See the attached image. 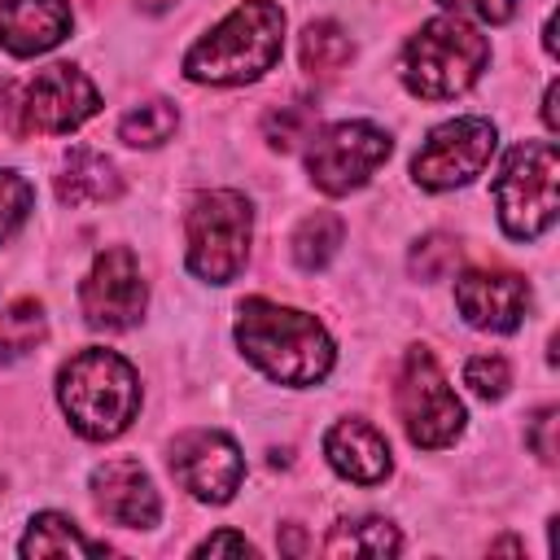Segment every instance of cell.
<instances>
[{"label":"cell","instance_id":"cell-1","mask_svg":"<svg viewBox=\"0 0 560 560\" xmlns=\"http://www.w3.org/2000/svg\"><path fill=\"white\" fill-rule=\"evenodd\" d=\"M236 346L262 376L289 389L319 385L337 359L332 337L315 315L271 298H245L236 306Z\"/></svg>","mask_w":560,"mask_h":560},{"label":"cell","instance_id":"cell-2","mask_svg":"<svg viewBox=\"0 0 560 560\" xmlns=\"http://www.w3.org/2000/svg\"><path fill=\"white\" fill-rule=\"evenodd\" d=\"M284 52V9L276 0H241L184 52V79L236 88L262 79Z\"/></svg>","mask_w":560,"mask_h":560},{"label":"cell","instance_id":"cell-3","mask_svg":"<svg viewBox=\"0 0 560 560\" xmlns=\"http://www.w3.org/2000/svg\"><path fill=\"white\" fill-rule=\"evenodd\" d=\"M57 402L88 442L118 438L140 416V372L105 346H88L57 368Z\"/></svg>","mask_w":560,"mask_h":560},{"label":"cell","instance_id":"cell-4","mask_svg":"<svg viewBox=\"0 0 560 560\" xmlns=\"http://www.w3.org/2000/svg\"><path fill=\"white\" fill-rule=\"evenodd\" d=\"M486 66H490V39L468 18L442 13V18H429L407 39L398 74H402V88L420 101H455L481 79Z\"/></svg>","mask_w":560,"mask_h":560},{"label":"cell","instance_id":"cell-5","mask_svg":"<svg viewBox=\"0 0 560 560\" xmlns=\"http://www.w3.org/2000/svg\"><path fill=\"white\" fill-rule=\"evenodd\" d=\"M499 228L512 241H538L560 214V149L556 140H521L494 175Z\"/></svg>","mask_w":560,"mask_h":560},{"label":"cell","instance_id":"cell-6","mask_svg":"<svg viewBox=\"0 0 560 560\" xmlns=\"http://www.w3.org/2000/svg\"><path fill=\"white\" fill-rule=\"evenodd\" d=\"M249 236H254V206L245 192L210 188L192 197L188 219H184L188 271L206 284H232L249 258Z\"/></svg>","mask_w":560,"mask_h":560},{"label":"cell","instance_id":"cell-7","mask_svg":"<svg viewBox=\"0 0 560 560\" xmlns=\"http://www.w3.org/2000/svg\"><path fill=\"white\" fill-rule=\"evenodd\" d=\"M394 402H398V420H402L411 446H420V451H442L464 433L468 411H464L459 394L451 389L446 372L438 368L433 350H424V346L407 350Z\"/></svg>","mask_w":560,"mask_h":560},{"label":"cell","instance_id":"cell-8","mask_svg":"<svg viewBox=\"0 0 560 560\" xmlns=\"http://www.w3.org/2000/svg\"><path fill=\"white\" fill-rule=\"evenodd\" d=\"M389 153H394V140L385 127L363 122V118L328 122L306 144V175L319 192L346 197V192L363 188L389 162Z\"/></svg>","mask_w":560,"mask_h":560},{"label":"cell","instance_id":"cell-9","mask_svg":"<svg viewBox=\"0 0 560 560\" xmlns=\"http://www.w3.org/2000/svg\"><path fill=\"white\" fill-rule=\"evenodd\" d=\"M494 144H499V131L490 118L481 114H459V118H446L438 122L424 144L416 149L411 158V179L424 188V192H446V188H464L472 184L490 158H494Z\"/></svg>","mask_w":560,"mask_h":560},{"label":"cell","instance_id":"cell-10","mask_svg":"<svg viewBox=\"0 0 560 560\" xmlns=\"http://www.w3.org/2000/svg\"><path fill=\"white\" fill-rule=\"evenodd\" d=\"M149 284L127 245H109L92 258L83 284H79V311L83 324L96 332H127L144 319Z\"/></svg>","mask_w":560,"mask_h":560},{"label":"cell","instance_id":"cell-11","mask_svg":"<svg viewBox=\"0 0 560 560\" xmlns=\"http://www.w3.org/2000/svg\"><path fill=\"white\" fill-rule=\"evenodd\" d=\"M171 472L175 481L201 503H232L245 481V455L223 429H188L171 442Z\"/></svg>","mask_w":560,"mask_h":560},{"label":"cell","instance_id":"cell-12","mask_svg":"<svg viewBox=\"0 0 560 560\" xmlns=\"http://www.w3.org/2000/svg\"><path fill=\"white\" fill-rule=\"evenodd\" d=\"M101 109V92L96 83L70 66V61H57V66H44L31 83H26V96H22V118L31 131H44V136H70L79 131L92 114Z\"/></svg>","mask_w":560,"mask_h":560},{"label":"cell","instance_id":"cell-13","mask_svg":"<svg viewBox=\"0 0 560 560\" xmlns=\"http://www.w3.org/2000/svg\"><path fill=\"white\" fill-rule=\"evenodd\" d=\"M455 306L477 332H516L529 311V284L516 271L472 267L455 276Z\"/></svg>","mask_w":560,"mask_h":560},{"label":"cell","instance_id":"cell-14","mask_svg":"<svg viewBox=\"0 0 560 560\" xmlns=\"http://www.w3.org/2000/svg\"><path fill=\"white\" fill-rule=\"evenodd\" d=\"M88 486H92L96 512L122 529H153L162 521V494L140 459H127V455L105 459L92 468Z\"/></svg>","mask_w":560,"mask_h":560},{"label":"cell","instance_id":"cell-15","mask_svg":"<svg viewBox=\"0 0 560 560\" xmlns=\"http://www.w3.org/2000/svg\"><path fill=\"white\" fill-rule=\"evenodd\" d=\"M324 459L337 477H346L354 486H381L394 472L385 433L359 416H346L324 433Z\"/></svg>","mask_w":560,"mask_h":560},{"label":"cell","instance_id":"cell-16","mask_svg":"<svg viewBox=\"0 0 560 560\" xmlns=\"http://www.w3.org/2000/svg\"><path fill=\"white\" fill-rule=\"evenodd\" d=\"M74 26L70 0H0V48L9 57L52 52Z\"/></svg>","mask_w":560,"mask_h":560},{"label":"cell","instance_id":"cell-17","mask_svg":"<svg viewBox=\"0 0 560 560\" xmlns=\"http://www.w3.org/2000/svg\"><path fill=\"white\" fill-rule=\"evenodd\" d=\"M122 192V179H118V166L88 149V144H74L61 162V175H57V201L61 206H101V201H114Z\"/></svg>","mask_w":560,"mask_h":560},{"label":"cell","instance_id":"cell-18","mask_svg":"<svg viewBox=\"0 0 560 560\" xmlns=\"http://www.w3.org/2000/svg\"><path fill=\"white\" fill-rule=\"evenodd\" d=\"M109 551H114L109 542L88 538L66 512H35L18 542V556H26V560H35V556H109Z\"/></svg>","mask_w":560,"mask_h":560},{"label":"cell","instance_id":"cell-19","mask_svg":"<svg viewBox=\"0 0 560 560\" xmlns=\"http://www.w3.org/2000/svg\"><path fill=\"white\" fill-rule=\"evenodd\" d=\"M402 534L385 516H346L324 538V556H398Z\"/></svg>","mask_w":560,"mask_h":560},{"label":"cell","instance_id":"cell-20","mask_svg":"<svg viewBox=\"0 0 560 560\" xmlns=\"http://www.w3.org/2000/svg\"><path fill=\"white\" fill-rule=\"evenodd\" d=\"M341 236H346V228H341V219H337L332 210L306 214V219L298 223L293 241H289V245H293V262H298L302 271H324V267L337 258Z\"/></svg>","mask_w":560,"mask_h":560},{"label":"cell","instance_id":"cell-21","mask_svg":"<svg viewBox=\"0 0 560 560\" xmlns=\"http://www.w3.org/2000/svg\"><path fill=\"white\" fill-rule=\"evenodd\" d=\"M48 332V319H44V306L35 298H18L0 311V363H18L26 359Z\"/></svg>","mask_w":560,"mask_h":560},{"label":"cell","instance_id":"cell-22","mask_svg":"<svg viewBox=\"0 0 560 560\" xmlns=\"http://www.w3.org/2000/svg\"><path fill=\"white\" fill-rule=\"evenodd\" d=\"M175 127H179V109L171 101L153 96V101L131 105L118 118V140L131 144V149H158V144H166L175 136Z\"/></svg>","mask_w":560,"mask_h":560},{"label":"cell","instance_id":"cell-23","mask_svg":"<svg viewBox=\"0 0 560 560\" xmlns=\"http://www.w3.org/2000/svg\"><path fill=\"white\" fill-rule=\"evenodd\" d=\"M354 57L350 35L337 22H311L302 31V70L311 74H337Z\"/></svg>","mask_w":560,"mask_h":560},{"label":"cell","instance_id":"cell-24","mask_svg":"<svg viewBox=\"0 0 560 560\" xmlns=\"http://www.w3.org/2000/svg\"><path fill=\"white\" fill-rule=\"evenodd\" d=\"M35 210V188L22 171H0V245L26 223V214Z\"/></svg>","mask_w":560,"mask_h":560},{"label":"cell","instance_id":"cell-25","mask_svg":"<svg viewBox=\"0 0 560 560\" xmlns=\"http://www.w3.org/2000/svg\"><path fill=\"white\" fill-rule=\"evenodd\" d=\"M464 385H468L477 398L499 402V398L508 394V385H512V368H508L503 354H472V359L464 363Z\"/></svg>","mask_w":560,"mask_h":560},{"label":"cell","instance_id":"cell-26","mask_svg":"<svg viewBox=\"0 0 560 560\" xmlns=\"http://www.w3.org/2000/svg\"><path fill=\"white\" fill-rule=\"evenodd\" d=\"M455 262H459V245H455L451 236H442V232L416 241V249H411V271H416L420 280H442Z\"/></svg>","mask_w":560,"mask_h":560},{"label":"cell","instance_id":"cell-27","mask_svg":"<svg viewBox=\"0 0 560 560\" xmlns=\"http://www.w3.org/2000/svg\"><path fill=\"white\" fill-rule=\"evenodd\" d=\"M446 13H455V18H477V22H486V26H503V22H512V13L521 9V0H438Z\"/></svg>","mask_w":560,"mask_h":560},{"label":"cell","instance_id":"cell-28","mask_svg":"<svg viewBox=\"0 0 560 560\" xmlns=\"http://www.w3.org/2000/svg\"><path fill=\"white\" fill-rule=\"evenodd\" d=\"M556 424H560V411L556 407H542V411H534V420L525 429V446L542 464H556Z\"/></svg>","mask_w":560,"mask_h":560},{"label":"cell","instance_id":"cell-29","mask_svg":"<svg viewBox=\"0 0 560 560\" xmlns=\"http://www.w3.org/2000/svg\"><path fill=\"white\" fill-rule=\"evenodd\" d=\"M192 556H258V547L245 534H236V529H219V534L201 538L192 547Z\"/></svg>","mask_w":560,"mask_h":560},{"label":"cell","instance_id":"cell-30","mask_svg":"<svg viewBox=\"0 0 560 560\" xmlns=\"http://www.w3.org/2000/svg\"><path fill=\"white\" fill-rule=\"evenodd\" d=\"M542 122H547V131H551V136L560 131V114H556V83H547V96H542Z\"/></svg>","mask_w":560,"mask_h":560},{"label":"cell","instance_id":"cell-31","mask_svg":"<svg viewBox=\"0 0 560 560\" xmlns=\"http://www.w3.org/2000/svg\"><path fill=\"white\" fill-rule=\"evenodd\" d=\"M551 31H556V18L542 22V48H547V57H556V39H551Z\"/></svg>","mask_w":560,"mask_h":560},{"label":"cell","instance_id":"cell-32","mask_svg":"<svg viewBox=\"0 0 560 560\" xmlns=\"http://www.w3.org/2000/svg\"><path fill=\"white\" fill-rule=\"evenodd\" d=\"M140 4H144L149 13H162V9H166V4H175V0H140Z\"/></svg>","mask_w":560,"mask_h":560}]
</instances>
